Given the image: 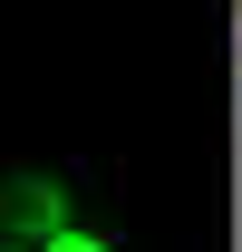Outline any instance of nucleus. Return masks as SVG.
<instances>
[{"label": "nucleus", "instance_id": "1", "mask_svg": "<svg viewBox=\"0 0 242 252\" xmlns=\"http://www.w3.org/2000/svg\"><path fill=\"white\" fill-rule=\"evenodd\" d=\"M78 214H88V194H78V175H68V165H39V175H0V252H30V243H49V233H68Z\"/></svg>", "mask_w": 242, "mask_h": 252}, {"label": "nucleus", "instance_id": "2", "mask_svg": "<svg viewBox=\"0 0 242 252\" xmlns=\"http://www.w3.org/2000/svg\"><path fill=\"white\" fill-rule=\"evenodd\" d=\"M30 252H126V233H117V223H88V214H78L68 233H49V243H30Z\"/></svg>", "mask_w": 242, "mask_h": 252}]
</instances>
